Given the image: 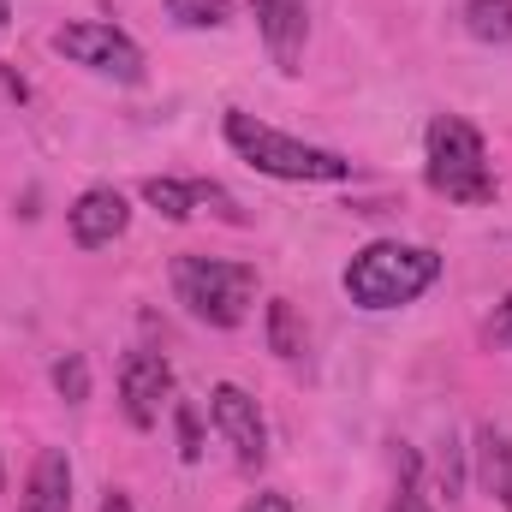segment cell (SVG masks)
<instances>
[{"label": "cell", "instance_id": "6da1fadb", "mask_svg": "<svg viewBox=\"0 0 512 512\" xmlns=\"http://www.w3.org/2000/svg\"><path fill=\"white\" fill-rule=\"evenodd\" d=\"M227 143L251 161L256 173H268V179H292V185H340V179H352V161L340 149L298 143V137L262 126V120L239 114V108L227 114Z\"/></svg>", "mask_w": 512, "mask_h": 512}, {"label": "cell", "instance_id": "7a4b0ae2", "mask_svg": "<svg viewBox=\"0 0 512 512\" xmlns=\"http://www.w3.org/2000/svg\"><path fill=\"white\" fill-rule=\"evenodd\" d=\"M435 274H441V256L429 251V245L382 239V245H370V251L352 256L346 292H352V304H364V310H399V304L423 298V292L435 286Z\"/></svg>", "mask_w": 512, "mask_h": 512}, {"label": "cell", "instance_id": "3957f363", "mask_svg": "<svg viewBox=\"0 0 512 512\" xmlns=\"http://www.w3.org/2000/svg\"><path fill=\"white\" fill-rule=\"evenodd\" d=\"M173 292L179 304L209 322V328H239L256 298V268L245 262H221V256H179L173 262Z\"/></svg>", "mask_w": 512, "mask_h": 512}, {"label": "cell", "instance_id": "277c9868", "mask_svg": "<svg viewBox=\"0 0 512 512\" xmlns=\"http://www.w3.org/2000/svg\"><path fill=\"white\" fill-rule=\"evenodd\" d=\"M429 185L447 203H489L495 179H489V149L471 120L459 114H435L429 120Z\"/></svg>", "mask_w": 512, "mask_h": 512}, {"label": "cell", "instance_id": "5b68a950", "mask_svg": "<svg viewBox=\"0 0 512 512\" xmlns=\"http://www.w3.org/2000/svg\"><path fill=\"white\" fill-rule=\"evenodd\" d=\"M48 42H54V54H66L72 66H90V72H102V78H120V84H137V78H143L137 42H131L126 30H114V24H96V18L60 24Z\"/></svg>", "mask_w": 512, "mask_h": 512}, {"label": "cell", "instance_id": "8992f818", "mask_svg": "<svg viewBox=\"0 0 512 512\" xmlns=\"http://www.w3.org/2000/svg\"><path fill=\"white\" fill-rule=\"evenodd\" d=\"M209 417H215V429L227 435V447L239 453L245 471H256V465L268 459V423H262L256 399L239 382H221L215 393H209Z\"/></svg>", "mask_w": 512, "mask_h": 512}, {"label": "cell", "instance_id": "52a82bcc", "mask_svg": "<svg viewBox=\"0 0 512 512\" xmlns=\"http://www.w3.org/2000/svg\"><path fill=\"white\" fill-rule=\"evenodd\" d=\"M120 399H126L131 429H155L161 423V405L173 399V370L161 352H131L120 364Z\"/></svg>", "mask_w": 512, "mask_h": 512}, {"label": "cell", "instance_id": "ba28073f", "mask_svg": "<svg viewBox=\"0 0 512 512\" xmlns=\"http://www.w3.org/2000/svg\"><path fill=\"white\" fill-rule=\"evenodd\" d=\"M256 12V30L274 54V66L292 78L298 60H304V36H310V0H251Z\"/></svg>", "mask_w": 512, "mask_h": 512}, {"label": "cell", "instance_id": "9c48e42d", "mask_svg": "<svg viewBox=\"0 0 512 512\" xmlns=\"http://www.w3.org/2000/svg\"><path fill=\"white\" fill-rule=\"evenodd\" d=\"M131 209L126 197L114 191V185H96V191H84L72 209H66V227H72V239L84 245V251H102V245H114L120 233H126Z\"/></svg>", "mask_w": 512, "mask_h": 512}, {"label": "cell", "instance_id": "30bf717a", "mask_svg": "<svg viewBox=\"0 0 512 512\" xmlns=\"http://www.w3.org/2000/svg\"><path fill=\"white\" fill-rule=\"evenodd\" d=\"M477 489L489 501H501V512H512V429L507 423H483L477 429Z\"/></svg>", "mask_w": 512, "mask_h": 512}, {"label": "cell", "instance_id": "8fae6325", "mask_svg": "<svg viewBox=\"0 0 512 512\" xmlns=\"http://www.w3.org/2000/svg\"><path fill=\"white\" fill-rule=\"evenodd\" d=\"M72 507V465L60 447H42L36 471H30V489H24V512H66Z\"/></svg>", "mask_w": 512, "mask_h": 512}, {"label": "cell", "instance_id": "7c38bea8", "mask_svg": "<svg viewBox=\"0 0 512 512\" xmlns=\"http://www.w3.org/2000/svg\"><path fill=\"white\" fill-rule=\"evenodd\" d=\"M465 30L477 42H512V0H465Z\"/></svg>", "mask_w": 512, "mask_h": 512}, {"label": "cell", "instance_id": "4fadbf2b", "mask_svg": "<svg viewBox=\"0 0 512 512\" xmlns=\"http://www.w3.org/2000/svg\"><path fill=\"white\" fill-rule=\"evenodd\" d=\"M268 352L274 358H304V328H298V310L286 298L268 304Z\"/></svg>", "mask_w": 512, "mask_h": 512}, {"label": "cell", "instance_id": "5bb4252c", "mask_svg": "<svg viewBox=\"0 0 512 512\" xmlns=\"http://www.w3.org/2000/svg\"><path fill=\"white\" fill-rule=\"evenodd\" d=\"M143 203H149L155 215H167V221H191L197 191H191V185H179V179H149V185H143Z\"/></svg>", "mask_w": 512, "mask_h": 512}, {"label": "cell", "instance_id": "9a60e30c", "mask_svg": "<svg viewBox=\"0 0 512 512\" xmlns=\"http://www.w3.org/2000/svg\"><path fill=\"white\" fill-rule=\"evenodd\" d=\"M167 18L185 30H221L233 24V0H167Z\"/></svg>", "mask_w": 512, "mask_h": 512}, {"label": "cell", "instance_id": "2e32d148", "mask_svg": "<svg viewBox=\"0 0 512 512\" xmlns=\"http://www.w3.org/2000/svg\"><path fill=\"white\" fill-rule=\"evenodd\" d=\"M54 387H60V399L84 405V399H90V364H84L78 352H66V358L54 364Z\"/></svg>", "mask_w": 512, "mask_h": 512}, {"label": "cell", "instance_id": "e0dca14e", "mask_svg": "<svg viewBox=\"0 0 512 512\" xmlns=\"http://www.w3.org/2000/svg\"><path fill=\"white\" fill-rule=\"evenodd\" d=\"M173 423H179V459L197 465L203 459V429H197V405L191 399H173Z\"/></svg>", "mask_w": 512, "mask_h": 512}, {"label": "cell", "instance_id": "ac0fdd59", "mask_svg": "<svg viewBox=\"0 0 512 512\" xmlns=\"http://www.w3.org/2000/svg\"><path fill=\"white\" fill-rule=\"evenodd\" d=\"M387 512H429V501H423L411 483H399V495H393V507H387Z\"/></svg>", "mask_w": 512, "mask_h": 512}, {"label": "cell", "instance_id": "d6986e66", "mask_svg": "<svg viewBox=\"0 0 512 512\" xmlns=\"http://www.w3.org/2000/svg\"><path fill=\"white\" fill-rule=\"evenodd\" d=\"M239 512H292V501H286V495H256V501H245Z\"/></svg>", "mask_w": 512, "mask_h": 512}, {"label": "cell", "instance_id": "ffe728a7", "mask_svg": "<svg viewBox=\"0 0 512 512\" xmlns=\"http://www.w3.org/2000/svg\"><path fill=\"white\" fill-rule=\"evenodd\" d=\"M495 334H501V340H507V346H512V298H507V304H501V316H495Z\"/></svg>", "mask_w": 512, "mask_h": 512}, {"label": "cell", "instance_id": "44dd1931", "mask_svg": "<svg viewBox=\"0 0 512 512\" xmlns=\"http://www.w3.org/2000/svg\"><path fill=\"white\" fill-rule=\"evenodd\" d=\"M102 512H137V507H131V495H120V489H108V501H102Z\"/></svg>", "mask_w": 512, "mask_h": 512}, {"label": "cell", "instance_id": "7402d4cb", "mask_svg": "<svg viewBox=\"0 0 512 512\" xmlns=\"http://www.w3.org/2000/svg\"><path fill=\"white\" fill-rule=\"evenodd\" d=\"M6 18H12V6H6V0H0V30H6Z\"/></svg>", "mask_w": 512, "mask_h": 512}]
</instances>
